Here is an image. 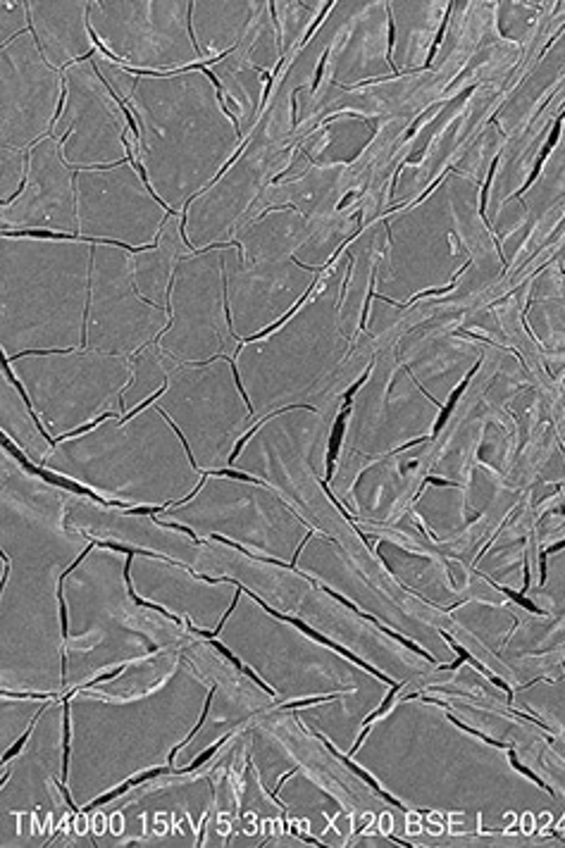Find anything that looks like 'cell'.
Listing matches in <instances>:
<instances>
[{
  "label": "cell",
  "mask_w": 565,
  "mask_h": 848,
  "mask_svg": "<svg viewBox=\"0 0 565 848\" xmlns=\"http://www.w3.org/2000/svg\"><path fill=\"white\" fill-rule=\"evenodd\" d=\"M191 3H91L89 22L103 48L136 67H177L203 60L186 34Z\"/></svg>",
  "instance_id": "1"
},
{
  "label": "cell",
  "mask_w": 565,
  "mask_h": 848,
  "mask_svg": "<svg viewBox=\"0 0 565 848\" xmlns=\"http://www.w3.org/2000/svg\"><path fill=\"white\" fill-rule=\"evenodd\" d=\"M79 186V234L143 246L158 239L167 224V207L146 191L136 172L119 162L112 172H82Z\"/></svg>",
  "instance_id": "2"
},
{
  "label": "cell",
  "mask_w": 565,
  "mask_h": 848,
  "mask_svg": "<svg viewBox=\"0 0 565 848\" xmlns=\"http://www.w3.org/2000/svg\"><path fill=\"white\" fill-rule=\"evenodd\" d=\"M94 62L74 65L67 72L65 112L57 119L53 136L65 143L67 165H112L126 158V124L112 98L96 77Z\"/></svg>",
  "instance_id": "3"
},
{
  "label": "cell",
  "mask_w": 565,
  "mask_h": 848,
  "mask_svg": "<svg viewBox=\"0 0 565 848\" xmlns=\"http://www.w3.org/2000/svg\"><path fill=\"white\" fill-rule=\"evenodd\" d=\"M60 77L31 31L3 45V146L24 150L53 133Z\"/></svg>",
  "instance_id": "4"
},
{
  "label": "cell",
  "mask_w": 565,
  "mask_h": 848,
  "mask_svg": "<svg viewBox=\"0 0 565 848\" xmlns=\"http://www.w3.org/2000/svg\"><path fill=\"white\" fill-rule=\"evenodd\" d=\"M3 226L13 229H53L79 234L74 212L72 172L60 155V141L50 133L29 150V174L22 196L3 205Z\"/></svg>",
  "instance_id": "5"
},
{
  "label": "cell",
  "mask_w": 565,
  "mask_h": 848,
  "mask_svg": "<svg viewBox=\"0 0 565 848\" xmlns=\"http://www.w3.org/2000/svg\"><path fill=\"white\" fill-rule=\"evenodd\" d=\"M29 31L48 65L65 67L91 55L89 3H27Z\"/></svg>",
  "instance_id": "6"
},
{
  "label": "cell",
  "mask_w": 565,
  "mask_h": 848,
  "mask_svg": "<svg viewBox=\"0 0 565 848\" xmlns=\"http://www.w3.org/2000/svg\"><path fill=\"white\" fill-rule=\"evenodd\" d=\"M258 3H191L193 34L203 60L241 43L256 15Z\"/></svg>",
  "instance_id": "7"
},
{
  "label": "cell",
  "mask_w": 565,
  "mask_h": 848,
  "mask_svg": "<svg viewBox=\"0 0 565 848\" xmlns=\"http://www.w3.org/2000/svg\"><path fill=\"white\" fill-rule=\"evenodd\" d=\"M220 582H232L234 586H241L239 582H234V579H229V577H222V579H220ZM241 591H244V594H249V596H251V598H253V601H256V603H261V608H265V610H267V613H270V615H272V617H277V620H281V622H289V624H293V627H298V629H301V631H303V634H308L310 638H315V641L325 643V646H327V648H332V650H337V653H342V655H344V658H348V660H351V663H355V665L365 667V670H367V672H370V675H374V677H377V679H379V682H386V684H389V687H394V682H391V679H389V677H386V675H382V672H377V670H374V667H372V665H367V663H365V660H360V658H358V655H353V653H351V650H346L344 646H339V643H334V641H330V638H327V636H322V634H320V631H315V629H313V627H308V624H305V622H303V620H298V617H291V615H281V613H277V610H272V608H270V606H267V603H265V601H261V596H256V594H253V591H249V589H246V586H241Z\"/></svg>",
  "instance_id": "8"
},
{
  "label": "cell",
  "mask_w": 565,
  "mask_h": 848,
  "mask_svg": "<svg viewBox=\"0 0 565 848\" xmlns=\"http://www.w3.org/2000/svg\"><path fill=\"white\" fill-rule=\"evenodd\" d=\"M29 174V153L20 148H5L3 146V205L15 200V196L20 193L22 184H27Z\"/></svg>",
  "instance_id": "9"
},
{
  "label": "cell",
  "mask_w": 565,
  "mask_h": 848,
  "mask_svg": "<svg viewBox=\"0 0 565 848\" xmlns=\"http://www.w3.org/2000/svg\"><path fill=\"white\" fill-rule=\"evenodd\" d=\"M163 772H170V768H155V770H148V772H141V775H136V777H131V780H126L124 784H119L117 789H112L110 794H103L101 798H96L94 803L91 805H86V808L82 810V812H91V810H96V808H101V805H105V803H110V801H115L117 798V796H122L124 791H129L131 787H136V784H141V782H148V780H153V777H158V775H163Z\"/></svg>",
  "instance_id": "10"
},
{
  "label": "cell",
  "mask_w": 565,
  "mask_h": 848,
  "mask_svg": "<svg viewBox=\"0 0 565 848\" xmlns=\"http://www.w3.org/2000/svg\"><path fill=\"white\" fill-rule=\"evenodd\" d=\"M322 741H325V743H327V748H330V751L334 753V756H337L339 760H342V763H346V768H351V770H353V772H355V775H358V777H362V780H365L367 784H370V787H372V789H374V791H377L379 796H382V798H384V801H389V803H391V805H396V808L406 810V805H403V803H401V801H396V798H394V796H391V794H386V791H384V789H382V787H379V784H377V782H374V780H372V777H370V775H367V772H365V770H362V768H358V765H355V763H351V758H348V756H339V753H337V748H334V746H332V743H330V741H327V739H325V736H322Z\"/></svg>",
  "instance_id": "11"
},
{
  "label": "cell",
  "mask_w": 565,
  "mask_h": 848,
  "mask_svg": "<svg viewBox=\"0 0 565 848\" xmlns=\"http://www.w3.org/2000/svg\"><path fill=\"white\" fill-rule=\"evenodd\" d=\"M399 691H401V684H399V682H396V684H394V687H391V691H389V696H386V699L382 701V706H379V708H377V710H374V712H372V715H370V717H367V719H365V722H362V734H360V739H358V741H355V743H353V748H351V753H355V751H358V748H360V743H362V741H365L367 731H370V724L374 722V719H379V717H382V715H386V712H389V710H391V706H394V699H396V694H399Z\"/></svg>",
  "instance_id": "12"
},
{
  "label": "cell",
  "mask_w": 565,
  "mask_h": 848,
  "mask_svg": "<svg viewBox=\"0 0 565 848\" xmlns=\"http://www.w3.org/2000/svg\"><path fill=\"white\" fill-rule=\"evenodd\" d=\"M210 641H212V646H215V648H217V650H220V653L224 655V658H227V660H229V663H232V665H236V667H239V672H244V675H246V677H251V679H253V682H256V684H258V687H261V689L265 691V694L274 696V691H272V689H270V687H267V684H265V682H263V679H261V677H258V675H256V672H253V670H251V667H249V665H244V663H241V660H239V658H236V655H234V653H232V650H229L227 646H222V643H220V641H215V638H210Z\"/></svg>",
  "instance_id": "13"
},
{
  "label": "cell",
  "mask_w": 565,
  "mask_h": 848,
  "mask_svg": "<svg viewBox=\"0 0 565 848\" xmlns=\"http://www.w3.org/2000/svg\"><path fill=\"white\" fill-rule=\"evenodd\" d=\"M72 696V691H69ZM69 696L65 699V719H62V729H65V736H62V782L67 780V772H69Z\"/></svg>",
  "instance_id": "14"
},
{
  "label": "cell",
  "mask_w": 565,
  "mask_h": 848,
  "mask_svg": "<svg viewBox=\"0 0 565 848\" xmlns=\"http://www.w3.org/2000/svg\"><path fill=\"white\" fill-rule=\"evenodd\" d=\"M43 710H45V708H41V710H38V712H36V717H34V719H31V724H29V729L24 731V734H22V736H20V739H17V743H13V748H8V751H5V756H3V765H8V763H10V758H15V756H17V753H20V751H22V746H24V743H27V739H29V736H31V729H34V724H36V722H38V717H41V715H43Z\"/></svg>",
  "instance_id": "15"
},
{
  "label": "cell",
  "mask_w": 565,
  "mask_h": 848,
  "mask_svg": "<svg viewBox=\"0 0 565 848\" xmlns=\"http://www.w3.org/2000/svg\"><path fill=\"white\" fill-rule=\"evenodd\" d=\"M492 584L497 586V589L501 591V594H506V596L511 598V601H515L518 606H522L524 610H529V613H534V615H544V613H541V610H539L537 606H534L532 601H529V598H524L522 594H515V591H511L508 586H501V584H497V582H492Z\"/></svg>",
  "instance_id": "16"
},
{
  "label": "cell",
  "mask_w": 565,
  "mask_h": 848,
  "mask_svg": "<svg viewBox=\"0 0 565 848\" xmlns=\"http://www.w3.org/2000/svg\"><path fill=\"white\" fill-rule=\"evenodd\" d=\"M212 694H215V687H212V691H210V694H207V701H205V708H203V712H200V719H198V724H196V729H191V734H189V736H186V741H184V743H179V746H177V748H175V751H172V753H170V765H172V763H175V756H177V751H182V748H184V746H186V743H189V741H191V739H193V736H196V731H198L200 727H203V722H205V717H207V708H210V703H212Z\"/></svg>",
  "instance_id": "17"
},
{
  "label": "cell",
  "mask_w": 565,
  "mask_h": 848,
  "mask_svg": "<svg viewBox=\"0 0 565 848\" xmlns=\"http://www.w3.org/2000/svg\"><path fill=\"white\" fill-rule=\"evenodd\" d=\"M508 760H511V765H513V768H515L518 772H520V775H524V777H527V780H532L534 784H537V787H539V789H546V791H549V794H553V791H551V787H546V784H544V782H541V780H539V777H537V775H534V772H532V770H527V768H524V765L520 763V760H518V756H515V751H508Z\"/></svg>",
  "instance_id": "18"
},
{
  "label": "cell",
  "mask_w": 565,
  "mask_h": 848,
  "mask_svg": "<svg viewBox=\"0 0 565 848\" xmlns=\"http://www.w3.org/2000/svg\"><path fill=\"white\" fill-rule=\"evenodd\" d=\"M448 719H451V722H453V724H458V727H460V729H463V731H470V734H472V736H477V739H482V741L492 743V746H499V748H508V746H506V743H501V741H497V739H492V736H484V734H482V731H477V729H470V727H468V724H463V722H460V719H458V717H453V715H451V712H448Z\"/></svg>",
  "instance_id": "19"
},
{
  "label": "cell",
  "mask_w": 565,
  "mask_h": 848,
  "mask_svg": "<svg viewBox=\"0 0 565 848\" xmlns=\"http://www.w3.org/2000/svg\"><path fill=\"white\" fill-rule=\"evenodd\" d=\"M224 741H227V736H224V739H220V741H217V743H212V746H210V748H207V751H205V753H200V756H198V758H196V760H193V763H191V765H189V768H186V770H196V768H200V765H203V763H205V760H210L212 756H215V753H217V748H222V743H224Z\"/></svg>",
  "instance_id": "20"
},
{
  "label": "cell",
  "mask_w": 565,
  "mask_h": 848,
  "mask_svg": "<svg viewBox=\"0 0 565 848\" xmlns=\"http://www.w3.org/2000/svg\"><path fill=\"white\" fill-rule=\"evenodd\" d=\"M330 699H337V696H322V699H305V701H293V703H286L284 708H303V706H313V703H320V701H330Z\"/></svg>",
  "instance_id": "21"
},
{
  "label": "cell",
  "mask_w": 565,
  "mask_h": 848,
  "mask_svg": "<svg viewBox=\"0 0 565 848\" xmlns=\"http://www.w3.org/2000/svg\"><path fill=\"white\" fill-rule=\"evenodd\" d=\"M119 672H124V665H119L117 670H112V672H105V675H101V677H96L94 682H89V687H96V684H101V682H105V679H115L119 675Z\"/></svg>",
  "instance_id": "22"
}]
</instances>
